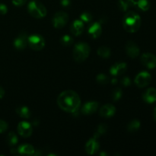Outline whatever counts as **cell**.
<instances>
[{
    "mask_svg": "<svg viewBox=\"0 0 156 156\" xmlns=\"http://www.w3.org/2000/svg\"><path fill=\"white\" fill-rule=\"evenodd\" d=\"M57 104L64 111L75 114L80 107L81 100L77 93L72 90H66L59 94Z\"/></svg>",
    "mask_w": 156,
    "mask_h": 156,
    "instance_id": "obj_1",
    "label": "cell"
},
{
    "mask_svg": "<svg viewBox=\"0 0 156 156\" xmlns=\"http://www.w3.org/2000/svg\"><path fill=\"white\" fill-rule=\"evenodd\" d=\"M123 25L127 32H136L141 26V18L136 12H128L123 17Z\"/></svg>",
    "mask_w": 156,
    "mask_h": 156,
    "instance_id": "obj_2",
    "label": "cell"
},
{
    "mask_svg": "<svg viewBox=\"0 0 156 156\" xmlns=\"http://www.w3.org/2000/svg\"><path fill=\"white\" fill-rule=\"evenodd\" d=\"M90 50V47L87 43H79L73 50V58L78 62H84L89 56Z\"/></svg>",
    "mask_w": 156,
    "mask_h": 156,
    "instance_id": "obj_3",
    "label": "cell"
},
{
    "mask_svg": "<svg viewBox=\"0 0 156 156\" xmlns=\"http://www.w3.org/2000/svg\"><path fill=\"white\" fill-rule=\"evenodd\" d=\"M28 12L32 17L36 18H42L47 15V9L41 2L38 1H30L27 5Z\"/></svg>",
    "mask_w": 156,
    "mask_h": 156,
    "instance_id": "obj_4",
    "label": "cell"
},
{
    "mask_svg": "<svg viewBox=\"0 0 156 156\" xmlns=\"http://www.w3.org/2000/svg\"><path fill=\"white\" fill-rule=\"evenodd\" d=\"M27 43L29 44L30 48L36 51L43 50L45 47V41L41 35L35 34H31L27 38Z\"/></svg>",
    "mask_w": 156,
    "mask_h": 156,
    "instance_id": "obj_5",
    "label": "cell"
},
{
    "mask_svg": "<svg viewBox=\"0 0 156 156\" xmlns=\"http://www.w3.org/2000/svg\"><path fill=\"white\" fill-rule=\"evenodd\" d=\"M69 21V16L67 13L64 12H58L53 18V24L56 28H62Z\"/></svg>",
    "mask_w": 156,
    "mask_h": 156,
    "instance_id": "obj_6",
    "label": "cell"
},
{
    "mask_svg": "<svg viewBox=\"0 0 156 156\" xmlns=\"http://www.w3.org/2000/svg\"><path fill=\"white\" fill-rule=\"evenodd\" d=\"M151 80H152V76L150 73L143 71L137 75L135 79V83L140 88H145L148 85H149Z\"/></svg>",
    "mask_w": 156,
    "mask_h": 156,
    "instance_id": "obj_7",
    "label": "cell"
},
{
    "mask_svg": "<svg viewBox=\"0 0 156 156\" xmlns=\"http://www.w3.org/2000/svg\"><path fill=\"white\" fill-rule=\"evenodd\" d=\"M32 131H33V128H32L31 124L28 122L22 121L18 123V132L21 136L24 137V138L30 136L32 134Z\"/></svg>",
    "mask_w": 156,
    "mask_h": 156,
    "instance_id": "obj_8",
    "label": "cell"
},
{
    "mask_svg": "<svg viewBox=\"0 0 156 156\" xmlns=\"http://www.w3.org/2000/svg\"><path fill=\"white\" fill-rule=\"evenodd\" d=\"M141 62L148 69H154L156 67V56L150 53H146L141 56Z\"/></svg>",
    "mask_w": 156,
    "mask_h": 156,
    "instance_id": "obj_9",
    "label": "cell"
},
{
    "mask_svg": "<svg viewBox=\"0 0 156 156\" xmlns=\"http://www.w3.org/2000/svg\"><path fill=\"white\" fill-rule=\"evenodd\" d=\"M99 147H100V146H99L98 139L93 137L87 142L86 145H85V152L88 155H94L98 151Z\"/></svg>",
    "mask_w": 156,
    "mask_h": 156,
    "instance_id": "obj_10",
    "label": "cell"
},
{
    "mask_svg": "<svg viewBox=\"0 0 156 156\" xmlns=\"http://www.w3.org/2000/svg\"><path fill=\"white\" fill-rule=\"evenodd\" d=\"M126 52L129 57L134 59L139 56L140 50L136 44L133 41H128L126 44Z\"/></svg>",
    "mask_w": 156,
    "mask_h": 156,
    "instance_id": "obj_11",
    "label": "cell"
},
{
    "mask_svg": "<svg viewBox=\"0 0 156 156\" xmlns=\"http://www.w3.org/2000/svg\"><path fill=\"white\" fill-rule=\"evenodd\" d=\"M27 38L28 37L25 33L20 34L18 37L15 38V40L14 41V46L15 48L19 50L25 49L27 44Z\"/></svg>",
    "mask_w": 156,
    "mask_h": 156,
    "instance_id": "obj_12",
    "label": "cell"
},
{
    "mask_svg": "<svg viewBox=\"0 0 156 156\" xmlns=\"http://www.w3.org/2000/svg\"><path fill=\"white\" fill-rule=\"evenodd\" d=\"M88 32L90 36L92 38H94V39L99 37L102 33V28L101 23L98 22H98L91 23L90 24L89 27H88Z\"/></svg>",
    "mask_w": 156,
    "mask_h": 156,
    "instance_id": "obj_13",
    "label": "cell"
},
{
    "mask_svg": "<svg viewBox=\"0 0 156 156\" xmlns=\"http://www.w3.org/2000/svg\"><path fill=\"white\" fill-rule=\"evenodd\" d=\"M126 68H127V66H126V63H124V62H117V63H115L111 66V69H110V73L113 76L117 77V76H121L122 74H123L126 70Z\"/></svg>",
    "mask_w": 156,
    "mask_h": 156,
    "instance_id": "obj_14",
    "label": "cell"
},
{
    "mask_svg": "<svg viewBox=\"0 0 156 156\" xmlns=\"http://www.w3.org/2000/svg\"><path fill=\"white\" fill-rule=\"evenodd\" d=\"M116 112V108L114 105H105L102 107L100 109V115L101 117H105V118H108V117H111L112 116L114 115Z\"/></svg>",
    "mask_w": 156,
    "mask_h": 156,
    "instance_id": "obj_15",
    "label": "cell"
},
{
    "mask_svg": "<svg viewBox=\"0 0 156 156\" xmlns=\"http://www.w3.org/2000/svg\"><path fill=\"white\" fill-rule=\"evenodd\" d=\"M99 104L96 101H89L85 103L82 107V111L85 115L92 114L97 111Z\"/></svg>",
    "mask_w": 156,
    "mask_h": 156,
    "instance_id": "obj_16",
    "label": "cell"
},
{
    "mask_svg": "<svg viewBox=\"0 0 156 156\" xmlns=\"http://www.w3.org/2000/svg\"><path fill=\"white\" fill-rule=\"evenodd\" d=\"M143 100L148 104H152L156 101V89L155 88H149L143 94Z\"/></svg>",
    "mask_w": 156,
    "mask_h": 156,
    "instance_id": "obj_17",
    "label": "cell"
},
{
    "mask_svg": "<svg viewBox=\"0 0 156 156\" xmlns=\"http://www.w3.org/2000/svg\"><path fill=\"white\" fill-rule=\"evenodd\" d=\"M84 30V23L82 20H76L71 25V32L76 36L80 35Z\"/></svg>",
    "mask_w": 156,
    "mask_h": 156,
    "instance_id": "obj_18",
    "label": "cell"
},
{
    "mask_svg": "<svg viewBox=\"0 0 156 156\" xmlns=\"http://www.w3.org/2000/svg\"><path fill=\"white\" fill-rule=\"evenodd\" d=\"M18 152L23 155H33L35 153V149L31 145L24 144L18 147Z\"/></svg>",
    "mask_w": 156,
    "mask_h": 156,
    "instance_id": "obj_19",
    "label": "cell"
},
{
    "mask_svg": "<svg viewBox=\"0 0 156 156\" xmlns=\"http://www.w3.org/2000/svg\"><path fill=\"white\" fill-rule=\"evenodd\" d=\"M16 113L19 117H22V118L27 119L30 117V111L28 109V108L26 106H21L18 107L16 109Z\"/></svg>",
    "mask_w": 156,
    "mask_h": 156,
    "instance_id": "obj_20",
    "label": "cell"
},
{
    "mask_svg": "<svg viewBox=\"0 0 156 156\" xmlns=\"http://www.w3.org/2000/svg\"><path fill=\"white\" fill-rule=\"evenodd\" d=\"M140 122L137 119H134L130 123L128 124L127 129L129 132L130 133H135L140 129Z\"/></svg>",
    "mask_w": 156,
    "mask_h": 156,
    "instance_id": "obj_21",
    "label": "cell"
},
{
    "mask_svg": "<svg viewBox=\"0 0 156 156\" xmlns=\"http://www.w3.org/2000/svg\"><path fill=\"white\" fill-rule=\"evenodd\" d=\"M98 54L102 58H108L111 56V50L105 46H102L98 49Z\"/></svg>",
    "mask_w": 156,
    "mask_h": 156,
    "instance_id": "obj_22",
    "label": "cell"
},
{
    "mask_svg": "<svg viewBox=\"0 0 156 156\" xmlns=\"http://www.w3.org/2000/svg\"><path fill=\"white\" fill-rule=\"evenodd\" d=\"M107 130H108V126H107L106 124H104V123L100 124L97 127V129L94 133V137L95 139H98L101 136L104 135L107 132Z\"/></svg>",
    "mask_w": 156,
    "mask_h": 156,
    "instance_id": "obj_23",
    "label": "cell"
},
{
    "mask_svg": "<svg viewBox=\"0 0 156 156\" xmlns=\"http://www.w3.org/2000/svg\"><path fill=\"white\" fill-rule=\"evenodd\" d=\"M18 136L14 132H10L7 136V143L9 146H15L18 143Z\"/></svg>",
    "mask_w": 156,
    "mask_h": 156,
    "instance_id": "obj_24",
    "label": "cell"
},
{
    "mask_svg": "<svg viewBox=\"0 0 156 156\" xmlns=\"http://www.w3.org/2000/svg\"><path fill=\"white\" fill-rule=\"evenodd\" d=\"M136 6L142 11H148L150 8V2L148 0H138L136 2Z\"/></svg>",
    "mask_w": 156,
    "mask_h": 156,
    "instance_id": "obj_25",
    "label": "cell"
},
{
    "mask_svg": "<svg viewBox=\"0 0 156 156\" xmlns=\"http://www.w3.org/2000/svg\"><path fill=\"white\" fill-rule=\"evenodd\" d=\"M60 43L62 45L65 46V47H69L72 45L73 43V38L69 35H64L61 37Z\"/></svg>",
    "mask_w": 156,
    "mask_h": 156,
    "instance_id": "obj_26",
    "label": "cell"
},
{
    "mask_svg": "<svg viewBox=\"0 0 156 156\" xmlns=\"http://www.w3.org/2000/svg\"><path fill=\"white\" fill-rule=\"evenodd\" d=\"M96 80L98 82L99 84H101V85H105V84L108 83L109 82V78L105 74H99L98 76L96 78Z\"/></svg>",
    "mask_w": 156,
    "mask_h": 156,
    "instance_id": "obj_27",
    "label": "cell"
},
{
    "mask_svg": "<svg viewBox=\"0 0 156 156\" xmlns=\"http://www.w3.org/2000/svg\"><path fill=\"white\" fill-rule=\"evenodd\" d=\"M122 91L120 88H115L112 91V98L114 101H119L122 97Z\"/></svg>",
    "mask_w": 156,
    "mask_h": 156,
    "instance_id": "obj_28",
    "label": "cell"
},
{
    "mask_svg": "<svg viewBox=\"0 0 156 156\" xmlns=\"http://www.w3.org/2000/svg\"><path fill=\"white\" fill-rule=\"evenodd\" d=\"M118 6L119 9H120V10L123 11V12H126V11L128 10V9L129 8V3H128L127 0H119Z\"/></svg>",
    "mask_w": 156,
    "mask_h": 156,
    "instance_id": "obj_29",
    "label": "cell"
},
{
    "mask_svg": "<svg viewBox=\"0 0 156 156\" xmlns=\"http://www.w3.org/2000/svg\"><path fill=\"white\" fill-rule=\"evenodd\" d=\"M80 18L83 22L84 21H85V22H91V20H92V16H91V14L88 13V12H84V13H82V15H81Z\"/></svg>",
    "mask_w": 156,
    "mask_h": 156,
    "instance_id": "obj_30",
    "label": "cell"
},
{
    "mask_svg": "<svg viewBox=\"0 0 156 156\" xmlns=\"http://www.w3.org/2000/svg\"><path fill=\"white\" fill-rule=\"evenodd\" d=\"M120 82H121V85L125 87L129 86L131 85V80L128 76H124V77L122 78Z\"/></svg>",
    "mask_w": 156,
    "mask_h": 156,
    "instance_id": "obj_31",
    "label": "cell"
},
{
    "mask_svg": "<svg viewBox=\"0 0 156 156\" xmlns=\"http://www.w3.org/2000/svg\"><path fill=\"white\" fill-rule=\"evenodd\" d=\"M8 129V123L2 120H0V133H3Z\"/></svg>",
    "mask_w": 156,
    "mask_h": 156,
    "instance_id": "obj_32",
    "label": "cell"
},
{
    "mask_svg": "<svg viewBox=\"0 0 156 156\" xmlns=\"http://www.w3.org/2000/svg\"><path fill=\"white\" fill-rule=\"evenodd\" d=\"M27 0H12V3L15 6H21L24 5Z\"/></svg>",
    "mask_w": 156,
    "mask_h": 156,
    "instance_id": "obj_33",
    "label": "cell"
},
{
    "mask_svg": "<svg viewBox=\"0 0 156 156\" xmlns=\"http://www.w3.org/2000/svg\"><path fill=\"white\" fill-rule=\"evenodd\" d=\"M8 12L7 6L5 4H0V15H5Z\"/></svg>",
    "mask_w": 156,
    "mask_h": 156,
    "instance_id": "obj_34",
    "label": "cell"
},
{
    "mask_svg": "<svg viewBox=\"0 0 156 156\" xmlns=\"http://www.w3.org/2000/svg\"><path fill=\"white\" fill-rule=\"evenodd\" d=\"M60 2L63 7H69L71 5V0H61Z\"/></svg>",
    "mask_w": 156,
    "mask_h": 156,
    "instance_id": "obj_35",
    "label": "cell"
},
{
    "mask_svg": "<svg viewBox=\"0 0 156 156\" xmlns=\"http://www.w3.org/2000/svg\"><path fill=\"white\" fill-rule=\"evenodd\" d=\"M5 95V91L2 87H0V98H2Z\"/></svg>",
    "mask_w": 156,
    "mask_h": 156,
    "instance_id": "obj_36",
    "label": "cell"
},
{
    "mask_svg": "<svg viewBox=\"0 0 156 156\" xmlns=\"http://www.w3.org/2000/svg\"><path fill=\"white\" fill-rule=\"evenodd\" d=\"M111 83H112L113 85H115V84L117 83V79L115 76H114V78L111 79Z\"/></svg>",
    "mask_w": 156,
    "mask_h": 156,
    "instance_id": "obj_37",
    "label": "cell"
},
{
    "mask_svg": "<svg viewBox=\"0 0 156 156\" xmlns=\"http://www.w3.org/2000/svg\"><path fill=\"white\" fill-rule=\"evenodd\" d=\"M154 118H155V120L156 121V108L154 110Z\"/></svg>",
    "mask_w": 156,
    "mask_h": 156,
    "instance_id": "obj_38",
    "label": "cell"
},
{
    "mask_svg": "<svg viewBox=\"0 0 156 156\" xmlns=\"http://www.w3.org/2000/svg\"><path fill=\"white\" fill-rule=\"evenodd\" d=\"M101 155H108V154L105 153V152H101Z\"/></svg>",
    "mask_w": 156,
    "mask_h": 156,
    "instance_id": "obj_39",
    "label": "cell"
}]
</instances>
